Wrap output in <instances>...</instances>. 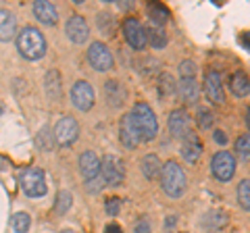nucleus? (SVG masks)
I'll list each match as a JSON object with an SVG mask.
<instances>
[{
    "mask_svg": "<svg viewBox=\"0 0 250 233\" xmlns=\"http://www.w3.org/2000/svg\"><path fill=\"white\" fill-rule=\"evenodd\" d=\"M17 48L23 58L27 60H38L46 54V40L38 27H23L17 36Z\"/></svg>",
    "mask_w": 250,
    "mask_h": 233,
    "instance_id": "obj_1",
    "label": "nucleus"
},
{
    "mask_svg": "<svg viewBox=\"0 0 250 233\" xmlns=\"http://www.w3.org/2000/svg\"><path fill=\"white\" fill-rule=\"evenodd\" d=\"M161 185L169 198H179L186 192V173L175 160H169L165 167H161Z\"/></svg>",
    "mask_w": 250,
    "mask_h": 233,
    "instance_id": "obj_2",
    "label": "nucleus"
},
{
    "mask_svg": "<svg viewBox=\"0 0 250 233\" xmlns=\"http://www.w3.org/2000/svg\"><path fill=\"white\" fill-rule=\"evenodd\" d=\"M129 116H131V123H134V127L138 129V134L142 139H154V136L159 134L156 116L146 102H138L134 106V111L129 113Z\"/></svg>",
    "mask_w": 250,
    "mask_h": 233,
    "instance_id": "obj_3",
    "label": "nucleus"
},
{
    "mask_svg": "<svg viewBox=\"0 0 250 233\" xmlns=\"http://www.w3.org/2000/svg\"><path fill=\"white\" fill-rule=\"evenodd\" d=\"M19 183H21L23 194L29 198H42L46 194V175L38 167L23 169L19 173Z\"/></svg>",
    "mask_w": 250,
    "mask_h": 233,
    "instance_id": "obj_4",
    "label": "nucleus"
},
{
    "mask_svg": "<svg viewBox=\"0 0 250 233\" xmlns=\"http://www.w3.org/2000/svg\"><path fill=\"white\" fill-rule=\"evenodd\" d=\"M98 175H103V181L106 185L117 188V185H121L125 179V162L119 156H115V154H106V156L100 160Z\"/></svg>",
    "mask_w": 250,
    "mask_h": 233,
    "instance_id": "obj_5",
    "label": "nucleus"
},
{
    "mask_svg": "<svg viewBox=\"0 0 250 233\" xmlns=\"http://www.w3.org/2000/svg\"><path fill=\"white\" fill-rule=\"evenodd\" d=\"M210 171H213V175L219 181H229L233 173H236V158L228 150L217 152L213 156V162H210Z\"/></svg>",
    "mask_w": 250,
    "mask_h": 233,
    "instance_id": "obj_6",
    "label": "nucleus"
},
{
    "mask_svg": "<svg viewBox=\"0 0 250 233\" xmlns=\"http://www.w3.org/2000/svg\"><path fill=\"white\" fill-rule=\"evenodd\" d=\"M77 136H80V125L73 116H62L54 127V142H59L61 146H69L73 144Z\"/></svg>",
    "mask_w": 250,
    "mask_h": 233,
    "instance_id": "obj_7",
    "label": "nucleus"
},
{
    "mask_svg": "<svg viewBox=\"0 0 250 233\" xmlns=\"http://www.w3.org/2000/svg\"><path fill=\"white\" fill-rule=\"evenodd\" d=\"M88 60L96 71H108L113 67V54L103 42H94L88 48Z\"/></svg>",
    "mask_w": 250,
    "mask_h": 233,
    "instance_id": "obj_8",
    "label": "nucleus"
},
{
    "mask_svg": "<svg viewBox=\"0 0 250 233\" xmlns=\"http://www.w3.org/2000/svg\"><path fill=\"white\" fill-rule=\"evenodd\" d=\"M123 36H125V42H127L131 48L144 50V46H146V32H144V27L140 25V21L136 17H129L127 21L123 23Z\"/></svg>",
    "mask_w": 250,
    "mask_h": 233,
    "instance_id": "obj_9",
    "label": "nucleus"
},
{
    "mask_svg": "<svg viewBox=\"0 0 250 233\" xmlns=\"http://www.w3.org/2000/svg\"><path fill=\"white\" fill-rule=\"evenodd\" d=\"M71 102L80 111H90L94 106V88L88 81H75L71 88Z\"/></svg>",
    "mask_w": 250,
    "mask_h": 233,
    "instance_id": "obj_10",
    "label": "nucleus"
},
{
    "mask_svg": "<svg viewBox=\"0 0 250 233\" xmlns=\"http://www.w3.org/2000/svg\"><path fill=\"white\" fill-rule=\"evenodd\" d=\"M65 32H67V36H69V40H71V42L83 44L85 40H88V36H90V27H88V23H85L83 17H80V15H73V17L67 21Z\"/></svg>",
    "mask_w": 250,
    "mask_h": 233,
    "instance_id": "obj_11",
    "label": "nucleus"
},
{
    "mask_svg": "<svg viewBox=\"0 0 250 233\" xmlns=\"http://www.w3.org/2000/svg\"><path fill=\"white\" fill-rule=\"evenodd\" d=\"M205 92L210 102L215 104H223V83H221V75L217 71H207L205 75Z\"/></svg>",
    "mask_w": 250,
    "mask_h": 233,
    "instance_id": "obj_12",
    "label": "nucleus"
},
{
    "mask_svg": "<svg viewBox=\"0 0 250 233\" xmlns=\"http://www.w3.org/2000/svg\"><path fill=\"white\" fill-rule=\"evenodd\" d=\"M80 171H82V175L85 177V181L96 179L98 173H100V158L96 156V152H92V150L82 152V156H80Z\"/></svg>",
    "mask_w": 250,
    "mask_h": 233,
    "instance_id": "obj_13",
    "label": "nucleus"
},
{
    "mask_svg": "<svg viewBox=\"0 0 250 233\" xmlns=\"http://www.w3.org/2000/svg\"><path fill=\"white\" fill-rule=\"evenodd\" d=\"M119 134H121V144L125 148H136V146L142 142V137H140L138 129L134 127V123H131V116L125 115L121 123H119Z\"/></svg>",
    "mask_w": 250,
    "mask_h": 233,
    "instance_id": "obj_14",
    "label": "nucleus"
},
{
    "mask_svg": "<svg viewBox=\"0 0 250 233\" xmlns=\"http://www.w3.org/2000/svg\"><path fill=\"white\" fill-rule=\"evenodd\" d=\"M200 152H202V144L196 134H188L184 136V142H182V156L186 162H196L200 158Z\"/></svg>",
    "mask_w": 250,
    "mask_h": 233,
    "instance_id": "obj_15",
    "label": "nucleus"
},
{
    "mask_svg": "<svg viewBox=\"0 0 250 233\" xmlns=\"http://www.w3.org/2000/svg\"><path fill=\"white\" fill-rule=\"evenodd\" d=\"M34 15L38 21H42L44 25H54L59 19V11L57 6H54L52 2H46V0H38V2H34Z\"/></svg>",
    "mask_w": 250,
    "mask_h": 233,
    "instance_id": "obj_16",
    "label": "nucleus"
},
{
    "mask_svg": "<svg viewBox=\"0 0 250 233\" xmlns=\"http://www.w3.org/2000/svg\"><path fill=\"white\" fill-rule=\"evenodd\" d=\"M104 98L113 108H119L125 102V88L117 79H108L104 83Z\"/></svg>",
    "mask_w": 250,
    "mask_h": 233,
    "instance_id": "obj_17",
    "label": "nucleus"
},
{
    "mask_svg": "<svg viewBox=\"0 0 250 233\" xmlns=\"http://www.w3.org/2000/svg\"><path fill=\"white\" fill-rule=\"evenodd\" d=\"M188 113L182 111V108H177V111H173L169 115V131L171 136L175 137H184L188 134Z\"/></svg>",
    "mask_w": 250,
    "mask_h": 233,
    "instance_id": "obj_18",
    "label": "nucleus"
},
{
    "mask_svg": "<svg viewBox=\"0 0 250 233\" xmlns=\"http://www.w3.org/2000/svg\"><path fill=\"white\" fill-rule=\"evenodd\" d=\"M15 29H17V21H15L13 13L6 9H0V42L13 40Z\"/></svg>",
    "mask_w": 250,
    "mask_h": 233,
    "instance_id": "obj_19",
    "label": "nucleus"
},
{
    "mask_svg": "<svg viewBox=\"0 0 250 233\" xmlns=\"http://www.w3.org/2000/svg\"><path fill=\"white\" fill-rule=\"evenodd\" d=\"M225 225H228V213L225 211H208L205 216H202V227L208 229V231H221Z\"/></svg>",
    "mask_w": 250,
    "mask_h": 233,
    "instance_id": "obj_20",
    "label": "nucleus"
},
{
    "mask_svg": "<svg viewBox=\"0 0 250 233\" xmlns=\"http://www.w3.org/2000/svg\"><path fill=\"white\" fill-rule=\"evenodd\" d=\"M44 85H46V94H48L52 100L61 98V75L57 69H50L44 77Z\"/></svg>",
    "mask_w": 250,
    "mask_h": 233,
    "instance_id": "obj_21",
    "label": "nucleus"
},
{
    "mask_svg": "<svg viewBox=\"0 0 250 233\" xmlns=\"http://www.w3.org/2000/svg\"><path fill=\"white\" fill-rule=\"evenodd\" d=\"M142 173L146 179H156L161 175V160L156 154H146L142 158Z\"/></svg>",
    "mask_w": 250,
    "mask_h": 233,
    "instance_id": "obj_22",
    "label": "nucleus"
},
{
    "mask_svg": "<svg viewBox=\"0 0 250 233\" xmlns=\"http://www.w3.org/2000/svg\"><path fill=\"white\" fill-rule=\"evenodd\" d=\"M179 94H182L184 102H196L198 100V83L194 77H190V79H182L179 81Z\"/></svg>",
    "mask_w": 250,
    "mask_h": 233,
    "instance_id": "obj_23",
    "label": "nucleus"
},
{
    "mask_svg": "<svg viewBox=\"0 0 250 233\" xmlns=\"http://www.w3.org/2000/svg\"><path fill=\"white\" fill-rule=\"evenodd\" d=\"M229 88H231V92H233V94H236L238 98L248 96L250 88H248V77H246V73H242V71L233 73L231 79H229Z\"/></svg>",
    "mask_w": 250,
    "mask_h": 233,
    "instance_id": "obj_24",
    "label": "nucleus"
},
{
    "mask_svg": "<svg viewBox=\"0 0 250 233\" xmlns=\"http://www.w3.org/2000/svg\"><path fill=\"white\" fill-rule=\"evenodd\" d=\"M144 32H146V44L150 42L152 48H165L167 46V34L163 32V27L152 25V27L144 29Z\"/></svg>",
    "mask_w": 250,
    "mask_h": 233,
    "instance_id": "obj_25",
    "label": "nucleus"
},
{
    "mask_svg": "<svg viewBox=\"0 0 250 233\" xmlns=\"http://www.w3.org/2000/svg\"><path fill=\"white\" fill-rule=\"evenodd\" d=\"M146 13H148V17H150L154 23H159V27L163 25V23H167V19H169L167 6L161 4V2H150L146 6Z\"/></svg>",
    "mask_w": 250,
    "mask_h": 233,
    "instance_id": "obj_26",
    "label": "nucleus"
},
{
    "mask_svg": "<svg viewBox=\"0 0 250 233\" xmlns=\"http://www.w3.org/2000/svg\"><path fill=\"white\" fill-rule=\"evenodd\" d=\"M173 94H175V79L169 73H163L159 77V96L163 100H167V98H171Z\"/></svg>",
    "mask_w": 250,
    "mask_h": 233,
    "instance_id": "obj_27",
    "label": "nucleus"
},
{
    "mask_svg": "<svg viewBox=\"0 0 250 233\" xmlns=\"http://www.w3.org/2000/svg\"><path fill=\"white\" fill-rule=\"evenodd\" d=\"M98 27H100V32H103L104 36H108V38L115 36V19L108 13H100L98 15Z\"/></svg>",
    "mask_w": 250,
    "mask_h": 233,
    "instance_id": "obj_28",
    "label": "nucleus"
},
{
    "mask_svg": "<svg viewBox=\"0 0 250 233\" xmlns=\"http://www.w3.org/2000/svg\"><path fill=\"white\" fill-rule=\"evenodd\" d=\"M11 223H13V229L17 233H25L29 229V225H31V219H29L27 213H17L11 219Z\"/></svg>",
    "mask_w": 250,
    "mask_h": 233,
    "instance_id": "obj_29",
    "label": "nucleus"
},
{
    "mask_svg": "<svg viewBox=\"0 0 250 233\" xmlns=\"http://www.w3.org/2000/svg\"><path fill=\"white\" fill-rule=\"evenodd\" d=\"M238 200H240V206L248 211L250 208V181L244 179L240 185H238Z\"/></svg>",
    "mask_w": 250,
    "mask_h": 233,
    "instance_id": "obj_30",
    "label": "nucleus"
},
{
    "mask_svg": "<svg viewBox=\"0 0 250 233\" xmlns=\"http://www.w3.org/2000/svg\"><path fill=\"white\" fill-rule=\"evenodd\" d=\"M71 202H73L71 194L62 190V192H59V196H57V206H54V208H57V213H59V214H65L69 208H71Z\"/></svg>",
    "mask_w": 250,
    "mask_h": 233,
    "instance_id": "obj_31",
    "label": "nucleus"
},
{
    "mask_svg": "<svg viewBox=\"0 0 250 233\" xmlns=\"http://www.w3.org/2000/svg\"><path fill=\"white\" fill-rule=\"evenodd\" d=\"M179 75H182V79H190V77L196 75V65H194L192 60H182V65H179Z\"/></svg>",
    "mask_w": 250,
    "mask_h": 233,
    "instance_id": "obj_32",
    "label": "nucleus"
},
{
    "mask_svg": "<svg viewBox=\"0 0 250 233\" xmlns=\"http://www.w3.org/2000/svg\"><path fill=\"white\" fill-rule=\"evenodd\" d=\"M248 150H250V139H248V134L240 136L238 142H236V152L240 154L242 158H248Z\"/></svg>",
    "mask_w": 250,
    "mask_h": 233,
    "instance_id": "obj_33",
    "label": "nucleus"
},
{
    "mask_svg": "<svg viewBox=\"0 0 250 233\" xmlns=\"http://www.w3.org/2000/svg\"><path fill=\"white\" fill-rule=\"evenodd\" d=\"M38 146H42L44 150H52V142H50V129L42 127L40 134H38Z\"/></svg>",
    "mask_w": 250,
    "mask_h": 233,
    "instance_id": "obj_34",
    "label": "nucleus"
},
{
    "mask_svg": "<svg viewBox=\"0 0 250 233\" xmlns=\"http://www.w3.org/2000/svg\"><path fill=\"white\" fill-rule=\"evenodd\" d=\"M198 125L202 129H208L210 125H213V113H208L207 108H200L198 111Z\"/></svg>",
    "mask_w": 250,
    "mask_h": 233,
    "instance_id": "obj_35",
    "label": "nucleus"
},
{
    "mask_svg": "<svg viewBox=\"0 0 250 233\" xmlns=\"http://www.w3.org/2000/svg\"><path fill=\"white\" fill-rule=\"evenodd\" d=\"M106 213L111 214V216H117L119 214V208H121V200L119 198H111V200H106Z\"/></svg>",
    "mask_w": 250,
    "mask_h": 233,
    "instance_id": "obj_36",
    "label": "nucleus"
},
{
    "mask_svg": "<svg viewBox=\"0 0 250 233\" xmlns=\"http://www.w3.org/2000/svg\"><path fill=\"white\" fill-rule=\"evenodd\" d=\"M134 233H150V223L148 221H138L134 225Z\"/></svg>",
    "mask_w": 250,
    "mask_h": 233,
    "instance_id": "obj_37",
    "label": "nucleus"
},
{
    "mask_svg": "<svg viewBox=\"0 0 250 233\" xmlns=\"http://www.w3.org/2000/svg\"><path fill=\"white\" fill-rule=\"evenodd\" d=\"M85 190H88V192H94V194L103 190V185H100L98 177H96V179H90V181H85Z\"/></svg>",
    "mask_w": 250,
    "mask_h": 233,
    "instance_id": "obj_38",
    "label": "nucleus"
},
{
    "mask_svg": "<svg viewBox=\"0 0 250 233\" xmlns=\"http://www.w3.org/2000/svg\"><path fill=\"white\" fill-rule=\"evenodd\" d=\"M213 136H215V142L217 144H228V136H225L223 131H215Z\"/></svg>",
    "mask_w": 250,
    "mask_h": 233,
    "instance_id": "obj_39",
    "label": "nucleus"
},
{
    "mask_svg": "<svg viewBox=\"0 0 250 233\" xmlns=\"http://www.w3.org/2000/svg\"><path fill=\"white\" fill-rule=\"evenodd\" d=\"M104 233H123V231H121V227H119L117 223H108L106 229H104Z\"/></svg>",
    "mask_w": 250,
    "mask_h": 233,
    "instance_id": "obj_40",
    "label": "nucleus"
},
{
    "mask_svg": "<svg viewBox=\"0 0 250 233\" xmlns=\"http://www.w3.org/2000/svg\"><path fill=\"white\" fill-rule=\"evenodd\" d=\"M240 42H244V46H246V50H248V38H246V34L240 38Z\"/></svg>",
    "mask_w": 250,
    "mask_h": 233,
    "instance_id": "obj_41",
    "label": "nucleus"
},
{
    "mask_svg": "<svg viewBox=\"0 0 250 233\" xmlns=\"http://www.w3.org/2000/svg\"><path fill=\"white\" fill-rule=\"evenodd\" d=\"M61 233H75V231H71V229H65V231H61Z\"/></svg>",
    "mask_w": 250,
    "mask_h": 233,
    "instance_id": "obj_42",
    "label": "nucleus"
},
{
    "mask_svg": "<svg viewBox=\"0 0 250 233\" xmlns=\"http://www.w3.org/2000/svg\"><path fill=\"white\" fill-rule=\"evenodd\" d=\"M2 113H4V106H2V104H0V115H2Z\"/></svg>",
    "mask_w": 250,
    "mask_h": 233,
    "instance_id": "obj_43",
    "label": "nucleus"
}]
</instances>
